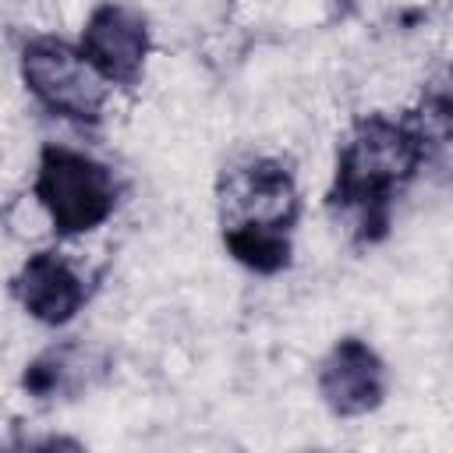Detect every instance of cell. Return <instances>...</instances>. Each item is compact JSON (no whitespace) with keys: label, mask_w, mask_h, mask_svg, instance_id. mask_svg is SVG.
<instances>
[{"label":"cell","mask_w":453,"mask_h":453,"mask_svg":"<svg viewBox=\"0 0 453 453\" xmlns=\"http://www.w3.org/2000/svg\"><path fill=\"white\" fill-rule=\"evenodd\" d=\"M449 117V92L442 81H435L403 117L361 113L350 120L336 145L326 205L347 223L354 244H382L407 188L425 170L446 163Z\"/></svg>","instance_id":"6da1fadb"},{"label":"cell","mask_w":453,"mask_h":453,"mask_svg":"<svg viewBox=\"0 0 453 453\" xmlns=\"http://www.w3.org/2000/svg\"><path fill=\"white\" fill-rule=\"evenodd\" d=\"M219 241L226 255L255 276H276L294 262V226L301 191L294 170L276 156L230 163L216 184Z\"/></svg>","instance_id":"7a4b0ae2"},{"label":"cell","mask_w":453,"mask_h":453,"mask_svg":"<svg viewBox=\"0 0 453 453\" xmlns=\"http://www.w3.org/2000/svg\"><path fill=\"white\" fill-rule=\"evenodd\" d=\"M32 195L57 237H81L117 212L120 180L103 159L50 142L39 149Z\"/></svg>","instance_id":"3957f363"},{"label":"cell","mask_w":453,"mask_h":453,"mask_svg":"<svg viewBox=\"0 0 453 453\" xmlns=\"http://www.w3.org/2000/svg\"><path fill=\"white\" fill-rule=\"evenodd\" d=\"M25 92L57 120L74 127H99L110 85L92 71L78 46L60 35H35L18 53Z\"/></svg>","instance_id":"277c9868"},{"label":"cell","mask_w":453,"mask_h":453,"mask_svg":"<svg viewBox=\"0 0 453 453\" xmlns=\"http://www.w3.org/2000/svg\"><path fill=\"white\" fill-rule=\"evenodd\" d=\"M78 50L110 88L134 92L145 78V64L152 53L149 18L124 0H103L88 11Z\"/></svg>","instance_id":"5b68a950"},{"label":"cell","mask_w":453,"mask_h":453,"mask_svg":"<svg viewBox=\"0 0 453 453\" xmlns=\"http://www.w3.org/2000/svg\"><path fill=\"white\" fill-rule=\"evenodd\" d=\"M319 396L333 418H365L386 403L389 372L382 354L361 336H340L319 361Z\"/></svg>","instance_id":"8992f818"},{"label":"cell","mask_w":453,"mask_h":453,"mask_svg":"<svg viewBox=\"0 0 453 453\" xmlns=\"http://www.w3.org/2000/svg\"><path fill=\"white\" fill-rule=\"evenodd\" d=\"M92 280L57 248L32 251L11 276V297L39 326H67L92 297Z\"/></svg>","instance_id":"52a82bcc"},{"label":"cell","mask_w":453,"mask_h":453,"mask_svg":"<svg viewBox=\"0 0 453 453\" xmlns=\"http://www.w3.org/2000/svg\"><path fill=\"white\" fill-rule=\"evenodd\" d=\"M110 354L103 347H92L85 340H60L46 350H39L21 368V389L32 400L53 403V400H78L92 386H99L110 375Z\"/></svg>","instance_id":"ba28073f"}]
</instances>
